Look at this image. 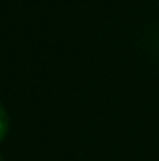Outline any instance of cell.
I'll use <instances>...</instances> for the list:
<instances>
[{
	"mask_svg": "<svg viewBox=\"0 0 159 161\" xmlns=\"http://www.w3.org/2000/svg\"><path fill=\"white\" fill-rule=\"evenodd\" d=\"M8 131H9V116H8V111L4 109V105L0 103V142L8 137Z\"/></svg>",
	"mask_w": 159,
	"mask_h": 161,
	"instance_id": "obj_1",
	"label": "cell"
},
{
	"mask_svg": "<svg viewBox=\"0 0 159 161\" xmlns=\"http://www.w3.org/2000/svg\"><path fill=\"white\" fill-rule=\"evenodd\" d=\"M0 161H4V156H2V154H0Z\"/></svg>",
	"mask_w": 159,
	"mask_h": 161,
	"instance_id": "obj_2",
	"label": "cell"
}]
</instances>
